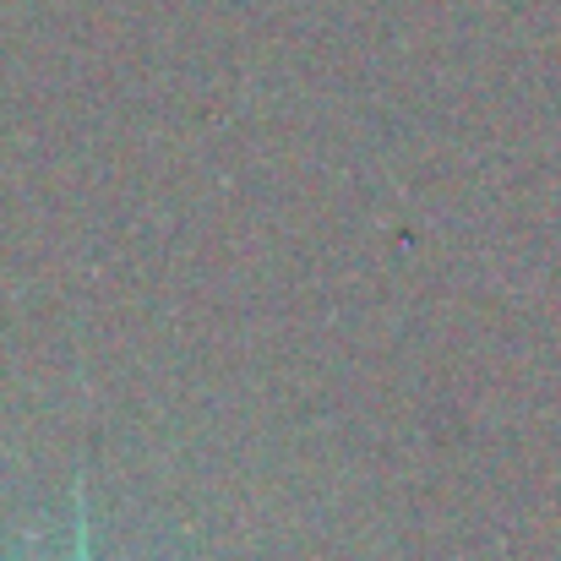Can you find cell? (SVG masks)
<instances>
[{
  "mask_svg": "<svg viewBox=\"0 0 561 561\" xmlns=\"http://www.w3.org/2000/svg\"><path fill=\"white\" fill-rule=\"evenodd\" d=\"M71 513H77V529H71V561H93V524H88V491H82V480H77Z\"/></svg>",
  "mask_w": 561,
  "mask_h": 561,
  "instance_id": "cell-1",
  "label": "cell"
}]
</instances>
